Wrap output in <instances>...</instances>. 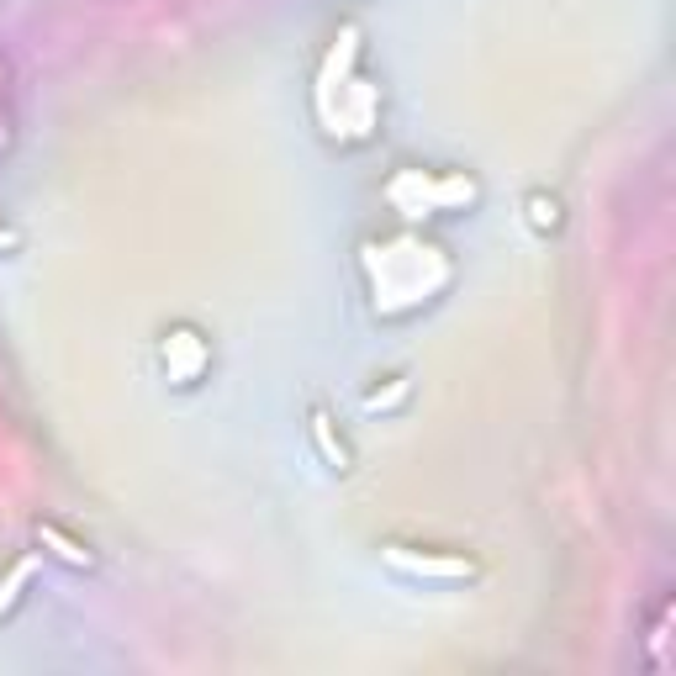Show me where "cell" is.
Returning <instances> with one entry per match:
<instances>
[{"mask_svg":"<svg viewBox=\"0 0 676 676\" xmlns=\"http://www.w3.org/2000/svg\"><path fill=\"white\" fill-rule=\"evenodd\" d=\"M159 354H164V375L175 386H196L206 375V360H212V349H206V338L196 328H169Z\"/></svg>","mask_w":676,"mask_h":676,"instance_id":"1","label":"cell"},{"mask_svg":"<svg viewBox=\"0 0 676 676\" xmlns=\"http://www.w3.org/2000/svg\"><path fill=\"white\" fill-rule=\"evenodd\" d=\"M529 222H534L539 233H555V228H560V201L544 196V191H534V196H529Z\"/></svg>","mask_w":676,"mask_h":676,"instance_id":"2","label":"cell"}]
</instances>
